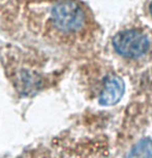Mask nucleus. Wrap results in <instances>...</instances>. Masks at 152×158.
I'll return each instance as SVG.
<instances>
[{"mask_svg": "<svg viewBox=\"0 0 152 158\" xmlns=\"http://www.w3.org/2000/svg\"><path fill=\"white\" fill-rule=\"evenodd\" d=\"M22 21L32 36L44 44H58L84 27V10L74 0H24Z\"/></svg>", "mask_w": 152, "mask_h": 158, "instance_id": "nucleus-1", "label": "nucleus"}, {"mask_svg": "<svg viewBox=\"0 0 152 158\" xmlns=\"http://www.w3.org/2000/svg\"><path fill=\"white\" fill-rule=\"evenodd\" d=\"M4 61L11 76L21 90L33 91L43 84L44 77L40 73L38 59L31 53L21 50H11L5 54Z\"/></svg>", "mask_w": 152, "mask_h": 158, "instance_id": "nucleus-2", "label": "nucleus"}, {"mask_svg": "<svg viewBox=\"0 0 152 158\" xmlns=\"http://www.w3.org/2000/svg\"><path fill=\"white\" fill-rule=\"evenodd\" d=\"M113 47L118 54L124 57H141L147 52L149 41L147 37L140 31L124 30L115 35Z\"/></svg>", "mask_w": 152, "mask_h": 158, "instance_id": "nucleus-3", "label": "nucleus"}, {"mask_svg": "<svg viewBox=\"0 0 152 158\" xmlns=\"http://www.w3.org/2000/svg\"><path fill=\"white\" fill-rule=\"evenodd\" d=\"M124 90L125 86L123 80L117 76H110L106 79L98 101L101 106L116 104L123 96Z\"/></svg>", "mask_w": 152, "mask_h": 158, "instance_id": "nucleus-4", "label": "nucleus"}, {"mask_svg": "<svg viewBox=\"0 0 152 158\" xmlns=\"http://www.w3.org/2000/svg\"><path fill=\"white\" fill-rule=\"evenodd\" d=\"M129 158H152V139L144 138L137 143L129 152Z\"/></svg>", "mask_w": 152, "mask_h": 158, "instance_id": "nucleus-5", "label": "nucleus"}, {"mask_svg": "<svg viewBox=\"0 0 152 158\" xmlns=\"http://www.w3.org/2000/svg\"><path fill=\"white\" fill-rule=\"evenodd\" d=\"M150 13H151V16H152V2H151V4H150Z\"/></svg>", "mask_w": 152, "mask_h": 158, "instance_id": "nucleus-6", "label": "nucleus"}]
</instances>
